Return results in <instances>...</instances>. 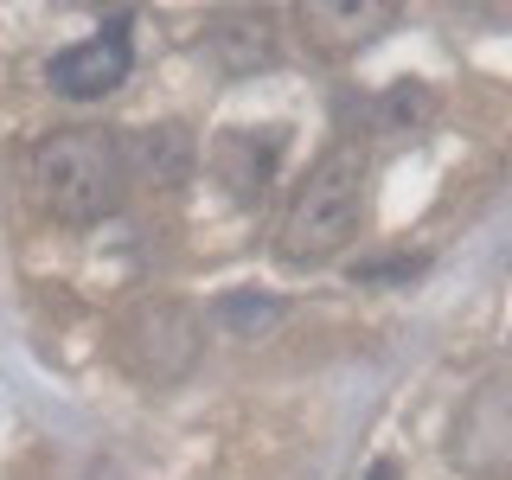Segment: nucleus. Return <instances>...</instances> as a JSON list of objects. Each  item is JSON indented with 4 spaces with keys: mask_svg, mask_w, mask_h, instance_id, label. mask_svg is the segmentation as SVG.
I'll use <instances>...</instances> for the list:
<instances>
[{
    "mask_svg": "<svg viewBox=\"0 0 512 480\" xmlns=\"http://www.w3.org/2000/svg\"><path fill=\"white\" fill-rule=\"evenodd\" d=\"M128 154L103 128H58L32 148V192L64 224H96L122 205Z\"/></svg>",
    "mask_w": 512,
    "mask_h": 480,
    "instance_id": "1",
    "label": "nucleus"
},
{
    "mask_svg": "<svg viewBox=\"0 0 512 480\" xmlns=\"http://www.w3.org/2000/svg\"><path fill=\"white\" fill-rule=\"evenodd\" d=\"M365 180H372V154H365L359 141H340V148L320 160L308 173V186L295 192L288 218H282V256L288 263H327V256L359 231Z\"/></svg>",
    "mask_w": 512,
    "mask_h": 480,
    "instance_id": "2",
    "label": "nucleus"
},
{
    "mask_svg": "<svg viewBox=\"0 0 512 480\" xmlns=\"http://www.w3.org/2000/svg\"><path fill=\"white\" fill-rule=\"evenodd\" d=\"M116 352H122L128 378L173 384V378L192 372V359H199V320H192L180 301H141V308L122 320Z\"/></svg>",
    "mask_w": 512,
    "mask_h": 480,
    "instance_id": "3",
    "label": "nucleus"
},
{
    "mask_svg": "<svg viewBox=\"0 0 512 480\" xmlns=\"http://www.w3.org/2000/svg\"><path fill=\"white\" fill-rule=\"evenodd\" d=\"M128 64H135V52H128L122 26H109V32H96V39L64 45L45 77H52V90H58V96H71V103H96V96L122 90Z\"/></svg>",
    "mask_w": 512,
    "mask_h": 480,
    "instance_id": "4",
    "label": "nucleus"
},
{
    "mask_svg": "<svg viewBox=\"0 0 512 480\" xmlns=\"http://www.w3.org/2000/svg\"><path fill=\"white\" fill-rule=\"evenodd\" d=\"M276 154H282V141H276V128H263V135H224L218 141V173H224V186L237 192V199H250L256 186L276 173Z\"/></svg>",
    "mask_w": 512,
    "mask_h": 480,
    "instance_id": "5",
    "label": "nucleus"
},
{
    "mask_svg": "<svg viewBox=\"0 0 512 480\" xmlns=\"http://www.w3.org/2000/svg\"><path fill=\"white\" fill-rule=\"evenodd\" d=\"M301 20L327 32V45H365L372 32H384V26H391L397 13L384 7V0H365V7H308Z\"/></svg>",
    "mask_w": 512,
    "mask_h": 480,
    "instance_id": "6",
    "label": "nucleus"
},
{
    "mask_svg": "<svg viewBox=\"0 0 512 480\" xmlns=\"http://www.w3.org/2000/svg\"><path fill=\"white\" fill-rule=\"evenodd\" d=\"M212 320L224 333H263V327H276L282 320V301L276 295H263V288H231V295H218V308H212Z\"/></svg>",
    "mask_w": 512,
    "mask_h": 480,
    "instance_id": "7",
    "label": "nucleus"
},
{
    "mask_svg": "<svg viewBox=\"0 0 512 480\" xmlns=\"http://www.w3.org/2000/svg\"><path fill=\"white\" fill-rule=\"evenodd\" d=\"M135 160H141V173H154V186H173L192 167V141L180 135V128H148L141 148H135Z\"/></svg>",
    "mask_w": 512,
    "mask_h": 480,
    "instance_id": "8",
    "label": "nucleus"
},
{
    "mask_svg": "<svg viewBox=\"0 0 512 480\" xmlns=\"http://www.w3.org/2000/svg\"><path fill=\"white\" fill-rule=\"evenodd\" d=\"M212 52H224V64H237V71H250V64H269V26H263V20L218 26V32H212Z\"/></svg>",
    "mask_w": 512,
    "mask_h": 480,
    "instance_id": "9",
    "label": "nucleus"
},
{
    "mask_svg": "<svg viewBox=\"0 0 512 480\" xmlns=\"http://www.w3.org/2000/svg\"><path fill=\"white\" fill-rule=\"evenodd\" d=\"M429 116V90L423 84H391L384 96V122H423Z\"/></svg>",
    "mask_w": 512,
    "mask_h": 480,
    "instance_id": "10",
    "label": "nucleus"
},
{
    "mask_svg": "<svg viewBox=\"0 0 512 480\" xmlns=\"http://www.w3.org/2000/svg\"><path fill=\"white\" fill-rule=\"evenodd\" d=\"M365 480H397V461H378V468L365 474Z\"/></svg>",
    "mask_w": 512,
    "mask_h": 480,
    "instance_id": "11",
    "label": "nucleus"
}]
</instances>
